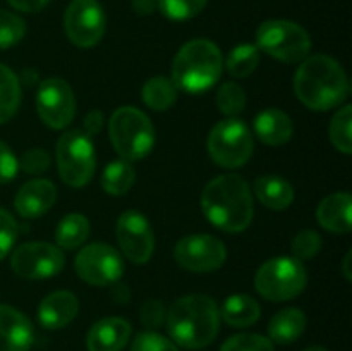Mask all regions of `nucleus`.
Wrapping results in <instances>:
<instances>
[{"instance_id": "1", "label": "nucleus", "mask_w": 352, "mask_h": 351, "mask_svg": "<svg viewBox=\"0 0 352 351\" xmlns=\"http://www.w3.org/2000/svg\"><path fill=\"white\" fill-rule=\"evenodd\" d=\"M201 209L206 219L220 231L243 233L253 220V193L241 176H219L203 189Z\"/></svg>"}, {"instance_id": "2", "label": "nucleus", "mask_w": 352, "mask_h": 351, "mask_svg": "<svg viewBox=\"0 0 352 351\" xmlns=\"http://www.w3.org/2000/svg\"><path fill=\"white\" fill-rule=\"evenodd\" d=\"M296 96L311 110H330L339 107L349 95L346 71L329 55H313L294 74Z\"/></svg>"}, {"instance_id": "3", "label": "nucleus", "mask_w": 352, "mask_h": 351, "mask_svg": "<svg viewBox=\"0 0 352 351\" xmlns=\"http://www.w3.org/2000/svg\"><path fill=\"white\" fill-rule=\"evenodd\" d=\"M220 310L206 295L179 298L167 312V330L172 339L188 350H201L215 341L220 329Z\"/></svg>"}, {"instance_id": "4", "label": "nucleus", "mask_w": 352, "mask_h": 351, "mask_svg": "<svg viewBox=\"0 0 352 351\" xmlns=\"http://www.w3.org/2000/svg\"><path fill=\"white\" fill-rule=\"evenodd\" d=\"M222 52L213 41L196 38L181 47L172 62L170 81L177 89L191 95L205 93L220 79Z\"/></svg>"}, {"instance_id": "5", "label": "nucleus", "mask_w": 352, "mask_h": 351, "mask_svg": "<svg viewBox=\"0 0 352 351\" xmlns=\"http://www.w3.org/2000/svg\"><path fill=\"white\" fill-rule=\"evenodd\" d=\"M113 148L124 160H141L155 147V127L150 117L136 107H120L109 120Z\"/></svg>"}, {"instance_id": "6", "label": "nucleus", "mask_w": 352, "mask_h": 351, "mask_svg": "<svg viewBox=\"0 0 352 351\" xmlns=\"http://www.w3.org/2000/svg\"><path fill=\"white\" fill-rule=\"evenodd\" d=\"M308 274L301 260L275 257L267 260L254 275V288L268 301H289L305 291Z\"/></svg>"}, {"instance_id": "7", "label": "nucleus", "mask_w": 352, "mask_h": 351, "mask_svg": "<svg viewBox=\"0 0 352 351\" xmlns=\"http://www.w3.org/2000/svg\"><path fill=\"white\" fill-rule=\"evenodd\" d=\"M258 50L280 62L294 64L308 57L311 38L298 23L285 19H272L260 24L256 31Z\"/></svg>"}, {"instance_id": "8", "label": "nucleus", "mask_w": 352, "mask_h": 351, "mask_svg": "<svg viewBox=\"0 0 352 351\" xmlns=\"http://www.w3.org/2000/svg\"><path fill=\"white\" fill-rule=\"evenodd\" d=\"M57 167L60 179L71 188H82L93 179L96 167L95 147L88 134L72 129L57 141Z\"/></svg>"}, {"instance_id": "9", "label": "nucleus", "mask_w": 352, "mask_h": 351, "mask_svg": "<svg viewBox=\"0 0 352 351\" xmlns=\"http://www.w3.org/2000/svg\"><path fill=\"white\" fill-rule=\"evenodd\" d=\"M253 148L254 140L250 127L237 117H227L210 131L208 153L220 167H243L253 155Z\"/></svg>"}, {"instance_id": "10", "label": "nucleus", "mask_w": 352, "mask_h": 351, "mask_svg": "<svg viewBox=\"0 0 352 351\" xmlns=\"http://www.w3.org/2000/svg\"><path fill=\"white\" fill-rule=\"evenodd\" d=\"M107 17L98 0H72L64 14V30L79 48L95 47L105 34Z\"/></svg>"}, {"instance_id": "11", "label": "nucleus", "mask_w": 352, "mask_h": 351, "mask_svg": "<svg viewBox=\"0 0 352 351\" xmlns=\"http://www.w3.org/2000/svg\"><path fill=\"white\" fill-rule=\"evenodd\" d=\"M65 265V257L62 250L55 244L45 241H31L23 243L14 250L10 258V267L19 277L31 279H48L60 274Z\"/></svg>"}, {"instance_id": "12", "label": "nucleus", "mask_w": 352, "mask_h": 351, "mask_svg": "<svg viewBox=\"0 0 352 351\" xmlns=\"http://www.w3.org/2000/svg\"><path fill=\"white\" fill-rule=\"evenodd\" d=\"M76 274L91 286H110L122 277L124 264L119 251L105 243L82 248L74 260Z\"/></svg>"}, {"instance_id": "13", "label": "nucleus", "mask_w": 352, "mask_h": 351, "mask_svg": "<svg viewBox=\"0 0 352 351\" xmlns=\"http://www.w3.org/2000/svg\"><path fill=\"white\" fill-rule=\"evenodd\" d=\"M36 110L45 126L64 129L74 120L76 98L67 81L48 78L40 83L36 93Z\"/></svg>"}, {"instance_id": "14", "label": "nucleus", "mask_w": 352, "mask_h": 351, "mask_svg": "<svg viewBox=\"0 0 352 351\" xmlns=\"http://www.w3.org/2000/svg\"><path fill=\"white\" fill-rule=\"evenodd\" d=\"M174 258L189 272H213L223 265L227 258L226 244L210 234H191L175 244Z\"/></svg>"}, {"instance_id": "15", "label": "nucleus", "mask_w": 352, "mask_h": 351, "mask_svg": "<svg viewBox=\"0 0 352 351\" xmlns=\"http://www.w3.org/2000/svg\"><path fill=\"white\" fill-rule=\"evenodd\" d=\"M117 241L124 257L133 264H146L155 250V234L146 217L126 210L117 220Z\"/></svg>"}, {"instance_id": "16", "label": "nucleus", "mask_w": 352, "mask_h": 351, "mask_svg": "<svg viewBox=\"0 0 352 351\" xmlns=\"http://www.w3.org/2000/svg\"><path fill=\"white\" fill-rule=\"evenodd\" d=\"M33 343L31 320L12 306L0 305V351H30Z\"/></svg>"}, {"instance_id": "17", "label": "nucleus", "mask_w": 352, "mask_h": 351, "mask_svg": "<svg viewBox=\"0 0 352 351\" xmlns=\"http://www.w3.org/2000/svg\"><path fill=\"white\" fill-rule=\"evenodd\" d=\"M57 200V188L48 179H31L17 191L14 206L24 219H36L47 213Z\"/></svg>"}, {"instance_id": "18", "label": "nucleus", "mask_w": 352, "mask_h": 351, "mask_svg": "<svg viewBox=\"0 0 352 351\" xmlns=\"http://www.w3.org/2000/svg\"><path fill=\"white\" fill-rule=\"evenodd\" d=\"M131 323L122 317L98 320L86 336L88 351H122L131 339Z\"/></svg>"}, {"instance_id": "19", "label": "nucleus", "mask_w": 352, "mask_h": 351, "mask_svg": "<svg viewBox=\"0 0 352 351\" xmlns=\"http://www.w3.org/2000/svg\"><path fill=\"white\" fill-rule=\"evenodd\" d=\"M79 301L71 291H55L41 299L38 306V322L48 330L69 326L78 317Z\"/></svg>"}, {"instance_id": "20", "label": "nucleus", "mask_w": 352, "mask_h": 351, "mask_svg": "<svg viewBox=\"0 0 352 351\" xmlns=\"http://www.w3.org/2000/svg\"><path fill=\"white\" fill-rule=\"evenodd\" d=\"M352 196L349 193H333L320 202L316 219L323 229L337 234L351 233Z\"/></svg>"}, {"instance_id": "21", "label": "nucleus", "mask_w": 352, "mask_h": 351, "mask_svg": "<svg viewBox=\"0 0 352 351\" xmlns=\"http://www.w3.org/2000/svg\"><path fill=\"white\" fill-rule=\"evenodd\" d=\"M254 131L260 141L268 147H280L291 140L294 124L280 109H265L254 119Z\"/></svg>"}, {"instance_id": "22", "label": "nucleus", "mask_w": 352, "mask_h": 351, "mask_svg": "<svg viewBox=\"0 0 352 351\" xmlns=\"http://www.w3.org/2000/svg\"><path fill=\"white\" fill-rule=\"evenodd\" d=\"M306 319L305 312L299 308H284L275 313L268 322V336L272 343L291 344L305 332Z\"/></svg>"}, {"instance_id": "23", "label": "nucleus", "mask_w": 352, "mask_h": 351, "mask_svg": "<svg viewBox=\"0 0 352 351\" xmlns=\"http://www.w3.org/2000/svg\"><path fill=\"white\" fill-rule=\"evenodd\" d=\"M254 193L260 203L272 210H285L294 200V188L280 176H261L254 181Z\"/></svg>"}, {"instance_id": "24", "label": "nucleus", "mask_w": 352, "mask_h": 351, "mask_svg": "<svg viewBox=\"0 0 352 351\" xmlns=\"http://www.w3.org/2000/svg\"><path fill=\"white\" fill-rule=\"evenodd\" d=\"M220 319L234 329L250 327L260 319V305L248 295H232L223 301Z\"/></svg>"}, {"instance_id": "25", "label": "nucleus", "mask_w": 352, "mask_h": 351, "mask_svg": "<svg viewBox=\"0 0 352 351\" xmlns=\"http://www.w3.org/2000/svg\"><path fill=\"white\" fill-rule=\"evenodd\" d=\"M89 236V222L82 213H69L58 222L55 231V241L58 248L76 250L82 246Z\"/></svg>"}, {"instance_id": "26", "label": "nucleus", "mask_w": 352, "mask_h": 351, "mask_svg": "<svg viewBox=\"0 0 352 351\" xmlns=\"http://www.w3.org/2000/svg\"><path fill=\"white\" fill-rule=\"evenodd\" d=\"M134 176H136V172H134L133 164L129 160H124V158H117V160L110 162L103 171L102 188L109 195H126L133 188Z\"/></svg>"}, {"instance_id": "27", "label": "nucleus", "mask_w": 352, "mask_h": 351, "mask_svg": "<svg viewBox=\"0 0 352 351\" xmlns=\"http://www.w3.org/2000/svg\"><path fill=\"white\" fill-rule=\"evenodd\" d=\"M141 98L150 109L153 110H167L177 100V88L174 83L165 76H155L148 79L141 92Z\"/></svg>"}, {"instance_id": "28", "label": "nucleus", "mask_w": 352, "mask_h": 351, "mask_svg": "<svg viewBox=\"0 0 352 351\" xmlns=\"http://www.w3.org/2000/svg\"><path fill=\"white\" fill-rule=\"evenodd\" d=\"M21 103V83L7 65L0 64V124L17 112Z\"/></svg>"}, {"instance_id": "29", "label": "nucleus", "mask_w": 352, "mask_h": 351, "mask_svg": "<svg viewBox=\"0 0 352 351\" xmlns=\"http://www.w3.org/2000/svg\"><path fill=\"white\" fill-rule=\"evenodd\" d=\"M258 62H260V50H258V47L244 43L230 52L226 61V69L232 78H248L258 67Z\"/></svg>"}, {"instance_id": "30", "label": "nucleus", "mask_w": 352, "mask_h": 351, "mask_svg": "<svg viewBox=\"0 0 352 351\" xmlns=\"http://www.w3.org/2000/svg\"><path fill=\"white\" fill-rule=\"evenodd\" d=\"M352 107L344 105L336 112L330 123V140L342 153H352Z\"/></svg>"}, {"instance_id": "31", "label": "nucleus", "mask_w": 352, "mask_h": 351, "mask_svg": "<svg viewBox=\"0 0 352 351\" xmlns=\"http://www.w3.org/2000/svg\"><path fill=\"white\" fill-rule=\"evenodd\" d=\"M215 102L220 112L229 117H236L246 107V93H244L243 86H239L237 83H223L217 92Z\"/></svg>"}, {"instance_id": "32", "label": "nucleus", "mask_w": 352, "mask_h": 351, "mask_svg": "<svg viewBox=\"0 0 352 351\" xmlns=\"http://www.w3.org/2000/svg\"><path fill=\"white\" fill-rule=\"evenodd\" d=\"M208 0H157V7L167 19L188 21L198 16Z\"/></svg>"}, {"instance_id": "33", "label": "nucleus", "mask_w": 352, "mask_h": 351, "mask_svg": "<svg viewBox=\"0 0 352 351\" xmlns=\"http://www.w3.org/2000/svg\"><path fill=\"white\" fill-rule=\"evenodd\" d=\"M26 34V23L23 17L9 10H0V50L14 47Z\"/></svg>"}, {"instance_id": "34", "label": "nucleus", "mask_w": 352, "mask_h": 351, "mask_svg": "<svg viewBox=\"0 0 352 351\" xmlns=\"http://www.w3.org/2000/svg\"><path fill=\"white\" fill-rule=\"evenodd\" d=\"M220 351H275V348L268 337L248 332L229 337Z\"/></svg>"}, {"instance_id": "35", "label": "nucleus", "mask_w": 352, "mask_h": 351, "mask_svg": "<svg viewBox=\"0 0 352 351\" xmlns=\"http://www.w3.org/2000/svg\"><path fill=\"white\" fill-rule=\"evenodd\" d=\"M322 250V237L316 231L305 229L292 240V253L298 260H311Z\"/></svg>"}, {"instance_id": "36", "label": "nucleus", "mask_w": 352, "mask_h": 351, "mask_svg": "<svg viewBox=\"0 0 352 351\" xmlns=\"http://www.w3.org/2000/svg\"><path fill=\"white\" fill-rule=\"evenodd\" d=\"M131 351H179L177 346L167 339L162 334L153 332V330H144L140 332L133 341Z\"/></svg>"}, {"instance_id": "37", "label": "nucleus", "mask_w": 352, "mask_h": 351, "mask_svg": "<svg viewBox=\"0 0 352 351\" xmlns=\"http://www.w3.org/2000/svg\"><path fill=\"white\" fill-rule=\"evenodd\" d=\"M17 233H19V226H17L16 219L7 210L0 209V260H3L12 250L17 240Z\"/></svg>"}, {"instance_id": "38", "label": "nucleus", "mask_w": 352, "mask_h": 351, "mask_svg": "<svg viewBox=\"0 0 352 351\" xmlns=\"http://www.w3.org/2000/svg\"><path fill=\"white\" fill-rule=\"evenodd\" d=\"M19 167L31 176L43 174L50 167V155L43 148H30L21 157Z\"/></svg>"}, {"instance_id": "39", "label": "nucleus", "mask_w": 352, "mask_h": 351, "mask_svg": "<svg viewBox=\"0 0 352 351\" xmlns=\"http://www.w3.org/2000/svg\"><path fill=\"white\" fill-rule=\"evenodd\" d=\"M140 317L146 329H158L167 319V310L160 299H148L141 305Z\"/></svg>"}, {"instance_id": "40", "label": "nucleus", "mask_w": 352, "mask_h": 351, "mask_svg": "<svg viewBox=\"0 0 352 351\" xmlns=\"http://www.w3.org/2000/svg\"><path fill=\"white\" fill-rule=\"evenodd\" d=\"M17 171H19V160L14 151L3 141H0V184L12 181Z\"/></svg>"}, {"instance_id": "41", "label": "nucleus", "mask_w": 352, "mask_h": 351, "mask_svg": "<svg viewBox=\"0 0 352 351\" xmlns=\"http://www.w3.org/2000/svg\"><path fill=\"white\" fill-rule=\"evenodd\" d=\"M103 124H105V117H103V114L100 112V110H91V112L86 114L81 131L91 138L103 129Z\"/></svg>"}, {"instance_id": "42", "label": "nucleus", "mask_w": 352, "mask_h": 351, "mask_svg": "<svg viewBox=\"0 0 352 351\" xmlns=\"http://www.w3.org/2000/svg\"><path fill=\"white\" fill-rule=\"evenodd\" d=\"M50 0H9L10 6L21 12H38L43 9Z\"/></svg>"}, {"instance_id": "43", "label": "nucleus", "mask_w": 352, "mask_h": 351, "mask_svg": "<svg viewBox=\"0 0 352 351\" xmlns=\"http://www.w3.org/2000/svg\"><path fill=\"white\" fill-rule=\"evenodd\" d=\"M133 9L138 16H150L157 9V0H133Z\"/></svg>"}, {"instance_id": "44", "label": "nucleus", "mask_w": 352, "mask_h": 351, "mask_svg": "<svg viewBox=\"0 0 352 351\" xmlns=\"http://www.w3.org/2000/svg\"><path fill=\"white\" fill-rule=\"evenodd\" d=\"M112 296L116 298V301H127V298H129V291H127V288L124 284H113V292Z\"/></svg>"}, {"instance_id": "45", "label": "nucleus", "mask_w": 352, "mask_h": 351, "mask_svg": "<svg viewBox=\"0 0 352 351\" xmlns=\"http://www.w3.org/2000/svg\"><path fill=\"white\" fill-rule=\"evenodd\" d=\"M351 262H352V251H347V255L344 257V264H342V270H344V275H346L347 281H352Z\"/></svg>"}, {"instance_id": "46", "label": "nucleus", "mask_w": 352, "mask_h": 351, "mask_svg": "<svg viewBox=\"0 0 352 351\" xmlns=\"http://www.w3.org/2000/svg\"><path fill=\"white\" fill-rule=\"evenodd\" d=\"M302 351H327L325 348H322V346H309V348H306V350H302Z\"/></svg>"}]
</instances>
